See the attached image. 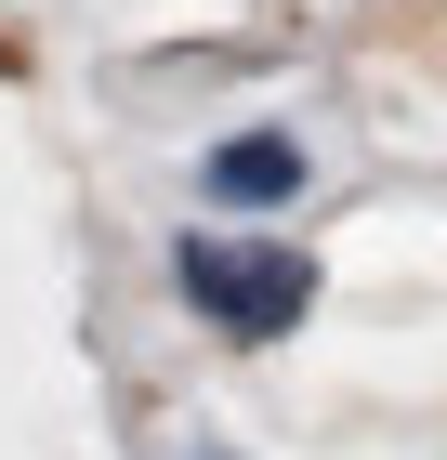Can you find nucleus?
<instances>
[{"label":"nucleus","instance_id":"1","mask_svg":"<svg viewBox=\"0 0 447 460\" xmlns=\"http://www.w3.org/2000/svg\"><path fill=\"white\" fill-rule=\"evenodd\" d=\"M172 289H184V316L224 329V342H290L316 316V250L264 237V224H184L172 237Z\"/></svg>","mask_w":447,"mask_h":460},{"label":"nucleus","instance_id":"2","mask_svg":"<svg viewBox=\"0 0 447 460\" xmlns=\"http://www.w3.org/2000/svg\"><path fill=\"white\" fill-rule=\"evenodd\" d=\"M303 172H316L303 132H276V119H264V132H224V145L198 158V198H210V211H290Z\"/></svg>","mask_w":447,"mask_h":460},{"label":"nucleus","instance_id":"3","mask_svg":"<svg viewBox=\"0 0 447 460\" xmlns=\"http://www.w3.org/2000/svg\"><path fill=\"white\" fill-rule=\"evenodd\" d=\"M172 460H237V447H210V434H198V447H172Z\"/></svg>","mask_w":447,"mask_h":460}]
</instances>
